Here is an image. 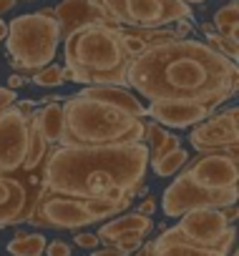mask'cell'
I'll return each instance as SVG.
<instances>
[{
    "label": "cell",
    "mask_w": 239,
    "mask_h": 256,
    "mask_svg": "<svg viewBox=\"0 0 239 256\" xmlns=\"http://www.w3.org/2000/svg\"><path fill=\"white\" fill-rule=\"evenodd\" d=\"M61 96H53V100H48L46 106L36 108L31 120H33V131L53 148L61 146L63 141V103L58 100Z\"/></svg>",
    "instance_id": "cell-16"
},
{
    "label": "cell",
    "mask_w": 239,
    "mask_h": 256,
    "mask_svg": "<svg viewBox=\"0 0 239 256\" xmlns=\"http://www.w3.org/2000/svg\"><path fill=\"white\" fill-rule=\"evenodd\" d=\"M93 256H124V254L113 246H106V248H93Z\"/></svg>",
    "instance_id": "cell-31"
},
{
    "label": "cell",
    "mask_w": 239,
    "mask_h": 256,
    "mask_svg": "<svg viewBox=\"0 0 239 256\" xmlns=\"http://www.w3.org/2000/svg\"><path fill=\"white\" fill-rule=\"evenodd\" d=\"M154 228V221L151 216H141L139 211H124V214H118L113 216L111 221H106L101 228H98V241H103L106 246L116 238V236H121V234H141V236H149Z\"/></svg>",
    "instance_id": "cell-18"
},
{
    "label": "cell",
    "mask_w": 239,
    "mask_h": 256,
    "mask_svg": "<svg viewBox=\"0 0 239 256\" xmlns=\"http://www.w3.org/2000/svg\"><path fill=\"white\" fill-rule=\"evenodd\" d=\"M126 86L154 100H191L219 108L236 93L239 68L201 40L179 38L136 56Z\"/></svg>",
    "instance_id": "cell-1"
},
{
    "label": "cell",
    "mask_w": 239,
    "mask_h": 256,
    "mask_svg": "<svg viewBox=\"0 0 239 256\" xmlns=\"http://www.w3.org/2000/svg\"><path fill=\"white\" fill-rule=\"evenodd\" d=\"M18 103V93L16 90H11V88H0V113H6L11 106H16Z\"/></svg>",
    "instance_id": "cell-27"
},
{
    "label": "cell",
    "mask_w": 239,
    "mask_h": 256,
    "mask_svg": "<svg viewBox=\"0 0 239 256\" xmlns=\"http://www.w3.org/2000/svg\"><path fill=\"white\" fill-rule=\"evenodd\" d=\"M144 138H146L144 144H146V148H149V164L164 158L166 154H171V151H176V148H181V138H179L176 134L166 131V128H161V126L154 123V120L144 123Z\"/></svg>",
    "instance_id": "cell-19"
},
{
    "label": "cell",
    "mask_w": 239,
    "mask_h": 256,
    "mask_svg": "<svg viewBox=\"0 0 239 256\" xmlns=\"http://www.w3.org/2000/svg\"><path fill=\"white\" fill-rule=\"evenodd\" d=\"M66 80H71V78H68V70L61 68V66H53V63L46 66L43 70L33 73V83L41 86V88H56V86H61V83H66Z\"/></svg>",
    "instance_id": "cell-23"
},
{
    "label": "cell",
    "mask_w": 239,
    "mask_h": 256,
    "mask_svg": "<svg viewBox=\"0 0 239 256\" xmlns=\"http://www.w3.org/2000/svg\"><path fill=\"white\" fill-rule=\"evenodd\" d=\"M181 3H186V6H201L204 0H181Z\"/></svg>",
    "instance_id": "cell-34"
},
{
    "label": "cell",
    "mask_w": 239,
    "mask_h": 256,
    "mask_svg": "<svg viewBox=\"0 0 239 256\" xmlns=\"http://www.w3.org/2000/svg\"><path fill=\"white\" fill-rule=\"evenodd\" d=\"M56 23H58V33L61 40H66L68 36H73L81 28L88 26H108V28H118L103 10H98L91 0H63L58 3V8L53 10Z\"/></svg>",
    "instance_id": "cell-13"
},
{
    "label": "cell",
    "mask_w": 239,
    "mask_h": 256,
    "mask_svg": "<svg viewBox=\"0 0 239 256\" xmlns=\"http://www.w3.org/2000/svg\"><path fill=\"white\" fill-rule=\"evenodd\" d=\"M144 238H146V236H141V234H121V236H116L108 246L118 248V251L126 256V254H131V251H139L141 244H144Z\"/></svg>",
    "instance_id": "cell-25"
},
{
    "label": "cell",
    "mask_w": 239,
    "mask_h": 256,
    "mask_svg": "<svg viewBox=\"0 0 239 256\" xmlns=\"http://www.w3.org/2000/svg\"><path fill=\"white\" fill-rule=\"evenodd\" d=\"M46 254L48 256H71V244L63 238H56V241L46 244Z\"/></svg>",
    "instance_id": "cell-26"
},
{
    "label": "cell",
    "mask_w": 239,
    "mask_h": 256,
    "mask_svg": "<svg viewBox=\"0 0 239 256\" xmlns=\"http://www.w3.org/2000/svg\"><path fill=\"white\" fill-rule=\"evenodd\" d=\"M6 36H8V23H6L3 18H0V43L6 40Z\"/></svg>",
    "instance_id": "cell-32"
},
{
    "label": "cell",
    "mask_w": 239,
    "mask_h": 256,
    "mask_svg": "<svg viewBox=\"0 0 239 256\" xmlns=\"http://www.w3.org/2000/svg\"><path fill=\"white\" fill-rule=\"evenodd\" d=\"M26 80H28L26 76H21V73H13V76L8 78V83H6V88H11V90H16V88H21V86H23Z\"/></svg>",
    "instance_id": "cell-30"
},
{
    "label": "cell",
    "mask_w": 239,
    "mask_h": 256,
    "mask_svg": "<svg viewBox=\"0 0 239 256\" xmlns=\"http://www.w3.org/2000/svg\"><path fill=\"white\" fill-rule=\"evenodd\" d=\"M186 164H189V154H186V148L181 146V148H176V151L166 154L164 158H159V161H151L149 166L154 168V174H156V176L166 178V176H174V174H179V171H181Z\"/></svg>",
    "instance_id": "cell-22"
},
{
    "label": "cell",
    "mask_w": 239,
    "mask_h": 256,
    "mask_svg": "<svg viewBox=\"0 0 239 256\" xmlns=\"http://www.w3.org/2000/svg\"><path fill=\"white\" fill-rule=\"evenodd\" d=\"M231 251H221V248H204L196 246L191 241H186L176 228H166L159 238H151L139 256H229Z\"/></svg>",
    "instance_id": "cell-15"
},
{
    "label": "cell",
    "mask_w": 239,
    "mask_h": 256,
    "mask_svg": "<svg viewBox=\"0 0 239 256\" xmlns=\"http://www.w3.org/2000/svg\"><path fill=\"white\" fill-rule=\"evenodd\" d=\"M211 26L224 38H231V40L239 38V3H236V0H229L226 6H221L214 13V23Z\"/></svg>",
    "instance_id": "cell-21"
},
{
    "label": "cell",
    "mask_w": 239,
    "mask_h": 256,
    "mask_svg": "<svg viewBox=\"0 0 239 256\" xmlns=\"http://www.w3.org/2000/svg\"><path fill=\"white\" fill-rule=\"evenodd\" d=\"M154 211H156V201H154L151 196H146V198L141 201V206H139V214H141V216H151Z\"/></svg>",
    "instance_id": "cell-29"
},
{
    "label": "cell",
    "mask_w": 239,
    "mask_h": 256,
    "mask_svg": "<svg viewBox=\"0 0 239 256\" xmlns=\"http://www.w3.org/2000/svg\"><path fill=\"white\" fill-rule=\"evenodd\" d=\"M118 28H166L191 18V6L181 0H91Z\"/></svg>",
    "instance_id": "cell-9"
},
{
    "label": "cell",
    "mask_w": 239,
    "mask_h": 256,
    "mask_svg": "<svg viewBox=\"0 0 239 256\" xmlns=\"http://www.w3.org/2000/svg\"><path fill=\"white\" fill-rule=\"evenodd\" d=\"M81 96H86V98H96V100H103V103H111V106H116V108H121V110H126L129 116H134V118H146V106L129 90V88H124V86H86L83 90H81Z\"/></svg>",
    "instance_id": "cell-17"
},
{
    "label": "cell",
    "mask_w": 239,
    "mask_h": 256,
    "mask_svg": "<svg viewBox=\"0 0 239 256\" xmlns=\"http://www.w3.org/2000/svg\"><path fill=\"white\" fill-rule=\"evenodd\" d=\"M16 6V0H0V8H3V10H11Z\"/></svg>",
    "instance_id": "cell-33"
},
{
    "label": "cell",
    "mask_w": 239,
    "mask_h": 256,
    "mask_svg": "<svg viewBox=\"0 0 239 256\" xmlns=\"http://www.w3.org/2000/svg\"><path fill=\"white\" fill-rule=\"evenodd\" d=\"M146 144L124 146H53L43 161V191L76 198L131 201L146 181Z\"/></svg>",
    "instance_id": "cell-2"
},
{
    "label": "cell",
    "mask_w": 239,
    "mask_h": 256,
    "mask_svg": "<svg viewBox=\"0 0 239 256\" xmlns=\"http://www.w3.org/2000/svg\"><path fill=\"white\" fill-rule=\"evenodd\" d=\"M199 154H236L239 146V108H226L224 113H211L206 120L196 123L189 136Z\"/></svg>",
    "instance_id": "cell-12"
},
{
    "label": "cell",
    "mask_w": 239,
    "mask_h": 256,
    "mask_svg": "<svg viewBox=\"0 0 239 256\" xmlns=\"http://www.w3.org/2000/svg\"><path fill=\"white\" fill-rule=\"evenodd\" d=\"M144 123L146 120L134 118L111 103L76 93L63 103V141H61V146L98 148V146L141 144Z\"/></svg>",
    "instance_id": "cell-5"
},
{
    "label": "cell",
    "mask_w": 239,
    "mask_h": 256,
    "mask_svg": "<svg viewBox=\"0 0 239 256\" xmlns=\"http://www.w3.org/2000/svg\"><path fill=\"white\" fill-rule=\"evenodd\" d=\"M8 254L11 256H43L46 254V236L43 234H23L18 231L8 241Z\"/></svg>",
    "instance_id": "cell-20"
},
{
    "label": "cell",
    "mask_w": 239,
    "mask_h": 256,
    "mask_svg": "<svg viewBox=\"0 0 239 256\" xmlns=\"http://www.w3.org/2000/svg\"><path fill=\"white\" fill-rule=\"evenodd\" d=\"M63 48L68 78L83 86H124L131 66L121 28L88 26L68 36Z\"/></svg>",
    "instance_id": "cell-4"
},
{
    "label": "cell",
    "mask_w": 239,
    "mask_h": 256,
    "mask_svg": "<svg viewBox=\"0 0 239 256\" xmlns=\"http://www.w3.org/2000/svg\"><path fill=\"white\" fill-rule=\"evenodd\" d=\"M73 244L81 246V248H96L101 241H98L96 234H76V236H73Z\"/></svg>",
    "instance_id": "cell-28"
},
{
    "label": "cell",
    "mask_w": 239,
    "mask_h": 256,
    "mask_svg": "<svg viewBox=\"0 0 239 256\" xmlns=\"http://www.w3.org/2000/svg\"><path fill=\"white\" fill-rule=\"evenodd\" d=\"M31 116L33 113H21L16 106L0 113V174L31 176L43 168L51 146L33 131Z\"/></svg>",
    "instance_id": "cell-7"
},
{
    "label": "cell",
    "mask_w": 239,
    "mask_h": 256,
    "mask_svg": "<svg viewBox=\"0 0 239 256\" xmlns=\"http://www.w3.org/2000/svg\"><path fill=\"white\" fill-rule=\"evenodd\" d=\"M206 46H209L211 50H216L219 56H224V58H229V60L236 63V56H239V40L224 38V36H219L216 30H211V33H206Z\"/></svg>",
    "instance_id": "cell-24"
},
{
    "label": "cell",
    "mask_w": 239,
    "mask_h": 256,
    "mask_svg": "<svg viewBox=\"0 0 239 256\" xmlns=\"http://www.w3.org/2000/svg\"><path fill=\"white\" fill-rule=\"evenodd\" d=\"M0 13H3V8H0Z\"/></svg>",
    "instance_id": "cell-35"
},
{
    "label": "cell",
    "mask_w": 239,
    "mask_h": 256,
    "mask_svg": "<svg viewBox=\"0 0 239 256\" xmlns=\"http://www.w3.org/2000/svg\"><path fill=\"white\" fill-rule=\"evenodd\" d=\"M61 43L58 23L53 10H38V13H26L18 16L8 23V36H6V50L11 56V66L23 76L38 73L51 60L56 58Z\"/></svg>",
    "instance_id": "cell-6"
},
{
    "label": "cell",
    "mask_w": 239,
    "mask_h": 256,
    "mask_svg": "<svg viewBox=\"0 0 239 256\" xmlns=\"http://www.w3.org/2000/svg\"><path fill=\"white\" fill-rule=\"evenodd\" d=\"M131 201H108V198H76L51 191H41L36 211L28 224L43 228H81L101 218H113L124 214Z\"/></svg>",
    "instance_id": "cell-8"
},
{
    "label": "cell",
    "mask_w": 239,
    "mask_h": 256,
    "mask_svg": "<svg viewBox=\"0 0 239 256\" xmlns=\"http://www.w3.org/2000/svg\"><path fill=\"white\" fill-rule=\"evenodd\" d=\"M41 191L43 181L36 174L28 178L0 174V228L28 224L41 198Z\"/></svg>",
    "instance_id": "cell-11"
},
{
    "label": "cell",
    "mask_w": 239,
    "mask_h": 256,
    "mask_svg": "<svg viewBox=\"0 0 239 256\" xmlns=\"http://www.w3.org/2000/svg\"><path fill=\"white\" fill-rule=\"evenodd\" d=\"M216 108L204 106V103H191V100H154L146 108V116L154 118V123L159 126H169V128H186V126H196L201 120H206Z\"/></svg>",
    "instance_id": "cell-14"
},
{
    "label": "cell",
    "mask_w": 239,
    "mask_h": 256,
    "mask_svg": "<svg viewBox=\"0 0 239 256\" xmlns=\"http://www.w3.org/2000/svg\"><path fill=\"white\" fill-rule=\"evenodd\" d=\"M239 154H199L171 181L161 196L169 218H179L196 208H226L236 204Z\"/></svg>",
    "instance_id": "cell-3"
},
{
    "label": "cell",
    "mask_w": 239,
    "mask_h": 256,
    "mask_svg": "<svg viewBox=\"0 0 239 256\" xmlns=\"http://www.w3.org/2000/svg\"><path fill=\"white\" fill-rule=\"evenodd\" d=\"M186 241L204 246V248H221L234 251L236 228L226 221L221 208H196L184 216H179V224L174 226Z\"/></svg>",
    "instance_id": "cell-10"
}]
</instances>
